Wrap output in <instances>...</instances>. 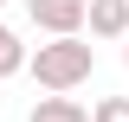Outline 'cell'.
I'll use <instances>...</instances> for the list:
<instances>
[{
    "label": "cell",
    "instance_id": "6",
    "mask_svg": "<svg viewBox=\"0 0 129 122\" xmlns=\"http://www.w3.org/2000/svg\"><path fill=\"white\" fill-rule=\"evenodd\" d=\"M97 122H129V103H123V96H116V103H103V109H97Z\"/></svg>",
    "mask_w": 129,
    "mask_h": 122
},
{
    "label": "cell",
    "instance_id": "4",
    "mask_svg": "<svg viewBox=\"0 0 129 122\" xmlns=\"http://www.w3.org/2000/svg\"><path fill=\"white\" fill-rule=\"evenodd\" d=\"M32 122H90L78 103H64V96H45V103L32 109Z\"/></svg>",
    "mask_w": 129,
    "mask_h": 122
},
{
    "label": "cell",
    "instance_id": "5",
    "mask_svg": "<svg viewBox=\"0 0 129 122\" xmlns=\"http://www.w3.org/2000/svg\"><path fill=\"white\" fill-rule=\"evenodd\" d=\"M13 64H19V45H13V32L0 26V71H13Z\"/></svg>",
    "mask_w": 129,
    "mask_h": 122
},
{
    "label": "cell",
    "instance_id": "2",
    "mask_svg": "<svg viewBox=\"0 0 129 122\" xmlns=\"http://www.w3.org/2000/svg\"><path fill=\"white\" fill-rule=\"evenodd\" d=\"M84 13V0H32V19H45V26H71Z\"/></svg>",
    "mask_w": 129,
    "mask_h": 122
},
{
    "label": "cell",
    "instance_id": "3",
    "mask_svg": "<svg viewBox=\"0 0 129 122\" xmlns=\"http://www.w3.org/2000/svg\"><path fill=\"white\" fill-rule=\"evenodd\" d=\"M123 19H129V0H97L90 7V26L97 32H123Z\"/></svg>",
    "mask_w": 129,
    "mask_h": 122
},
{
    "label": "cell",
    "instance_id": "1",
    "mask_svg": "<svg viewBox=\"0 0 129 122\" xmlns=\"http://www.w3.org/2000/svg\"><path fill=\"white\" fill-rule=\"evenodd\" d=\"M84 71H90V45H71V39H64V45L39 51V77H45V84H78Z\"/></svg>",
    "mask_w": 129,
    "mask_h": 122
}]
</instances>
